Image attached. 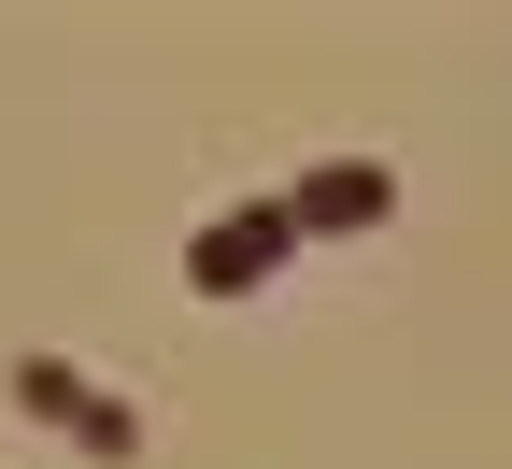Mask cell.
I'll return each instance as SVG.
<instances>
[{
	"label": "cell",
	"instance_id": "3",
	"mask_svg": "<svg viewBox=\"0 0 512 469\" xmlns=\"http://www.w3.org/2000/svg\"><path fill=\"white\" fill-rule=\"evenodd\" d=\"M384 214H399V171L384 157H313L299 171V242L313 228H384Z\"/></svg>",
	"mask_w": 512,
	"mask_h": 469
},
{
	"label": "cell",
	"instance_id": "2",
	"mask_svg": "<svg viewBox=\"0 0 512 469\" xmlns=\"http://www.w3.org/2000/svg\"><path fill=\"white\" fill-rule=\"evenodd\" d=\"M15 413H29V427H57V441H86V455H114V469L143 455V413H128L114 384H86L72 356H15Z\"/></svg>",
	"mask_w": 512,
	"mask_h": 469
},
{
	"label": "cell",
	"instance_id": "1",
	"mask_svg": "<svg viewBox=\"0 0 512 469\" xmlns=\"http://www.w3.org/2000/svg\"><path fill=\"white\" fill-rule=\"evenodd\" d=\"M285 256H299V199H228V214L185 242V285H200V299H256Z\"/></svg>",
	"mask_w": 512,
	"mask_h": 469
}]
</instances>
